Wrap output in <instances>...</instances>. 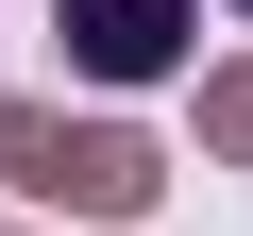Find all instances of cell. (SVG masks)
<instances>
[{
  "instance_id": "3957f363",
  "label": "cell",
  "mask_w": 253,
  "mask_h": 236,
  "mask_svg": "<svg viewBox=\"0 0 253 236\" xmlns=\"http://www.w3.org/2000/svg\"><path fill=\"white\" fill-rule=\"evenodd\" d=\"M236 17H253V0H236Z\"/></svg>"
},
{
  "instance_id": "6da1fadb",
  "label": "cell",
  "mask_w": 253,
  "mask_h": 236,
  "mask_svg": "<svg viewBox=\"0 0 253 236\" xmlns=\"http://www.w3.org/2000/svg\"><path fill=\"white\" fill-rule=\"evenodd\" d=\"M51 34H68L84 84H152V68H186L203 0H51Z\"/></svg>"
},
{
  "instance_id": "7a4b0ae2",
  "label": "cell",
  "mask_w": 253,
  "mask_h": 236,
  "mask_svg": "<svg viewBox=\"0 0 253 236\" xmlns=\"http://www.w3.org/2000/svg\"><path fill=\"white\" fill-rule=\"evenodd\" d=\"M203 135H219V152H253V84H219V101H203Z\"/></svg>"
}]
</instances>
